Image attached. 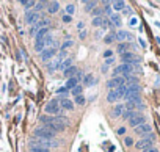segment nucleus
<instances>
[{
  "label": "nucleus",
  "mask_w": 160,
  "mask_h": 152,
  "mask_svg": "<svg viewBox=\"0 0 160 152\" xmlns=\"http://www.w3.org/2000/svg\"><path fill=\"white\" fill-rule=\"evenodd\" d=\"M49 35V27H44V28H41V30H38L36 32V36H35V41H39V39H44L45 36Z\"/></svg>",
  "instance_id": "dca6fc26"
},
{
  "label": "nucleus",
  "mask_w": 160,
  "mask_h": 152,
  "mask_svg": "<svg viewBox=\"0 0 160 152\" xmlns=\"http://www.w3.org/2000/svg\"><path fill=\"white\" fill-rule=\"evenodd\" d=\"M30 152H50V149L42 147L39 144H30Z\"/></svg>",
  "instance_id": "412c9836"
},
{
  "label": "nucleus",
  "mask_w": 160,
  "mask_h": 152,
  "mask_svg": "<svg viewBox=\"0 0 160 152\" xmlns=\"http://www.w3.org/2000/svg\"><path fill=\"white\" fill-rule=\"evenodd\" d=\"M115 39L126 41V39H133V36L130 33H127V32H118V33H115Z\"/></svg>",
  "instance_id": "2eb2a0df"
},
{
  "label": "nucleus",
  "mask_w": 160,
  "mask_h": 152,
  "mask_svg": "<svg viewBox=\"0 0 160 152\" xmlns=\"http://www.w3.org/2000/svg\"><path fill=\"white\" fill-rule=\"evenodd\" d=\"M54 118H55V116H49V115H41V116H39V122H41L42 125H47V124L54 122Z\"/></svg>",
  "instance_id": "6ab92c4d"
},
{
  "label": "nucleus",
  "mask_w": 160,
  "mask_h": 152,
  "mask_svg": "<svg viewBox=\"0 0 160 152\" xmlns=\"http://www.w3.org/2000/svg\"><path fill=\"white\" fill-rule=\"evenodd\" d=\"M129 49H130V44L129 42H121L119 46H118V54L121 55V54H126V52H129Z\"/></svg>",
  "instance_id": "bb28decb"
},
{
  "label": "nucleus",
  "mask_w": 160,
  "mask_h": 152,
  "mask_svg": "<svg viewBox=\"0 0 160 152\" xmlns=\"http://www.w3.org/2000/svg\"><path fill=\"white\" fill-rule=\"evenodd\" d=\"M105 99H107V102H108V104H115L116 100H119L121 97L118 96V91H116V89H111V91H108V94H107V97H105Z\"/></svg>",
  "instance_id": "9d476101"
},
{
  "label": "nucleus",
  "mask_w": 160,
  "mask_h": 152,
  "mask_svg": "<svg viewBox=\"0 0 160 152\" xmlns=\"http://www.w3.org/2000/svg\"><path fill=\"white\" fill-rule=\"evenodd\" d=\"M45 10H47L49 14H55V13H58V10H60V3H58V2H47Z\"/></svg>",
  "instance_id": "ddd939ff"
},
{
  "label": "nucleus",
  "mask_w": 160,
  "mask_h": 152,
  "mask_svg": "<svg viewBox=\"0 0 160 152\" xmlns=\"http://www.w3.org/2000/svg\"><path fill=\"white\" fill-rule=\"evenodd\" d=\"M71 44H72L71 41H67V42H64V44H63V49H67V47H71Z\"/></svg>",
  "instance_id": "c03bdc74"
},
{
  "label": "nucleus",
  "mask_w": 160,
  "mask_h": 152,
  "mask_svg": "<svg viewBox=\"0 0 160 152\" xmlns=\"http://www.w3.org/2000/svg\"><path fill=\"white\" fill-rule=\"evenodd\" d=\"M126 132H127V130H126V127H119V129L116 130V133H118V135H124Z\"/></svg>",
  "instance_id": "4c0bfd02"
},
{
  "label": "nucleus",
  "mask_w": 160,
  "mask_h": 152,
  "mask_svg": "<svg viewBox=\"0 0 160 152\" xmlns=\"http://www.w3.org/2000/svg\"><path fill=\"white\" fill-rule=\"evenodd\" d=\"M141 152H158V149H157L155 146H151V147H146V149H143Z\"/></svg>",
  "instance_id": "f704fd0d"
},
{
  "label": "nucleus",
  "mask_w": 160,
  "mask_h": 152,
  "mask_svg": "<svg viewBox=\"0 0 160 152\" xmlns=\"http://www.w3.org/2000/svg\"><path fill=\"white\" fill-rule=\"evenodd\" d=\"M82 75H83V72L79 69V71H77V74H76V79H77V80H80V79H82Z\"/></svg>",
  "instance_id": "79ce46f5"
},
{
  "label": "nucleus",
  "mask_w": 160,
  "mask_h": 152,
  "mask_svg": "<svg viewBox=\"0 0 160 152\" xmlns=\"http://www.w3.org/2000/svg\"><path fill=\"white\" fill-rule=\"evenodd\" d=\"M57 55V47H45L42 52L39 54V57H41V60L42 61H47V60H54V57Z\"/></svg>",
  "instance_id": "20e7f679"
},
{
  "label": "nucleus",
  "mask_w": 160,
  "mask_h": 152,
  "mask_svg": "<svg viewBox=\"0 0 160 152\" xmlns=\"http://www.w3.org/2000/svg\"><path fill=\"white\" fill-rule=\"evenodd\" d=\"M85 36H86V30H82L80 35H79V38H80V39H85Z\"/></svg>",
  "instance_id": "37998d69"
},
{
  "label": "nucleus",
  "mask_w": 160,
  "mask_h": 152,
  "mask_svg": "<svg viewBox=\"0 0 160 152\" xmlns=\"http://www.w3.org/2000/svg\"><path fill=\"white\" fill-rule=\"evenodd\" d=\"M111 41H115V35H111V36H107V38H105V42H111Z\"/></svg>",
  "instance_id": "a19ab883"
},
{
  "label": "nucleus",
  "mask_w": 160,
  "mask_h": 152,
  "mask_svg": "<svg viewBox=\"0 0 160 152\" xmlns=\"http://www.w3.org/2000/svg\"><path fill=\"white\" fill-rule=\"evenodd\" d=\"M38 20H41V14H39V13H36V11H27V13H25V22L35 24V22H38Z\"/></svg>",
  "instance_id": "1a4fd4ad"
},
{
  "label": "nucleus",
  "mask_w": 160,
  "mask_h": 152,
  "mask_svg": "<svg viewBox=\"0 0 160 152\" xmlns=\"http://www.w3.org/2000/svg\"><path fill=\"white\" fill-rule=\"evenodd\" d=\"M94 83H96V80L93 77V74H86L85 77H83V85L85 86H93Z\"/></svg>",
  "instance_id": "f3484780"
},
{
  "label": "nucleus",
  "mask_w": 160,
  "mask_h": 152,
  "mask_svg": "<svg viewBox=\"0 0 160 152\" xmlns=\"http://www.w3.org/2000/svg\"><path fill=\"white\" fill-rule=\"evenodd\" d=\"M61 20H63L64 24H69V22L72 20V17H71V16H67V14H64V16L61 17Z\"/></svg>",
  "instance_id": "c9c22d12"
},
{
  "label": "nucleus",
  "mask_w": 160,
  "mask_h": 152,
  "mask_svg": "<svg viewBox=\"0 0 160 152\" xmlns=\"http://www.w3.org/2000/svg\"><path fill=\"white\" fill-rule=\"evenodd\" d=\"M124 144H126L127 147L133 146V144H135V143H133V138H132V137H124Z\"/></svg>",
  "instance_id": "72a5a7b5"
},
{
  "label": "nucleus",
  "mask_w": 160,
  "mask_h": 152,
  "mask_svg": "<svg viewBox=\"0 0 160 152\" xmlns=\"http://www.w3.org/2000/svg\"><path fill=\"white\" fill-rule=\"evenodd\" d=\"M133 130H135V133L138 135V137H146L148 133H151V132H152V125H151V124H148V122H145V124L138 125V127H135Z\"/></svg>",
  "instance_id": "39448f33"
},
{
  "label": "nucleus",
  "mask_w": 160,
  "mask_h": 152,
  "mask_svg": "<svg viewBox=\"0 0 160 152\" xmlns=\"http://www.w3.org/2000/svg\"><path fill=\"white\" fill-rule=\"evenodd\" d=\"M107 69H108V66H105V64H104V66H102V72H104V74H105V72H108Z\"/></svg>",
  "instance_id": "a18cd8bd"
},
{
  "label": "nucleus",
  "mask_w": 160,
  "mask_h": 152,
  "mask_svg": "<svg viewBox=\"0 0 160 152\" xmlns=\"http://www.w3.org/2000/svg\"><path fill=\"white\" fill-rule=\"evenodd\" d=\"M111 8L115 11H123L126 8V2H123V0H118V2H111Z\"/></svg>",
  "instance_id": "a211bd4d"
},
{
  "label": "nucleus",
  "mask_w": 160,
  "mask_h": 152,
  "mask_svg": "<svg viewBox=\"0 0 160 152\" xmlns=\"http://www.w3.org/2000/svg\"><path fill=\"white\" fill-rule=\"evenodd\" d=\"M33 138H41V140H50V141H54V140H55V133L50 132L49 129H45L44 125H41V127L35 129Z\"/></svg>",
  "instance_id": "f257e3e1"
},
{
  "label": "nucleus",
  "mask_w": 160,
  "mask_h": 152,
  "mask_svg": "<svg viewBox=\"0 0 160 152\" xmlns=\"http://www.w3.org/2000/svg\"><path fill=\"white\" fill-rule=\"evenodd\" d=\"M138 150H143V149H146V147H151V146H154V140H151V138H141L140 141H136L135 144H133Z\"/></svg>",
  "instance_id": "6e6552de"
},
{
  "label": "nucleus",
  "mask_w": 160,
  "mask_h": 152,
  "mask_svg": "<svg viewBox=\"0 0 160 152\" xmlns=\"http://www.w3.org/2000/svg\"><path fill=\"white\" fill-rule=\"evenodd\" d=\"M91 16L93 17H104V10L102 8H94L91 11Z\"/></svg>",
  "instance_id": "7c9ffc66"
},
{
  "label": "nucleus",
  "mask_w": 160,
  "mask_h": 152,
  "mask_svg": "<svg viewBox=\"0 0 160 152\" xmlns=\"http://www.w3.org/2000/svg\"><path fill=\"white\" fill-rule=\"evenodd\" d=\"M66 93H67V89H66V88H63V89L60 88V89H58V94H61L63 97H66Z\"/></svg>",
  "instance_id": "ea45409f"
},
{
  "label": "nucleus",
  "mask_w": 160,
  "mask_h": 152,
  "mask_svg": "<svg viewBox=\"0 0 160 152\" xmlns=\"http://www.w3.org/2000/svg\"><path fill=\"white\" fill-rule=\"evenodd\" d=\"M91 24H93L94 27H107V25H108V19H105V17H93Z\"/></svg>",
  "instance_id": "f8f14e48"
},
{
  "label": "nucleus",
  "mask_w": 160,
  "mask_h": 152,
  "mask_svg": "<svg viewBox=\"0 0 160 152\" xmlns=\"http://www.w3.org/2000/svg\"><path fill=\"white\" fill-rule=\"evenodd\" d=\"M136 115H138L136 111H132V110H124V111H123V115H121V118H123L124 121H129V119H132V118H133V116H136Z\"/></svg>",
  "instance_id": "b1692460"
},
{
  "label": "nucleus",
  "mask_w": 160,
  "mask_h": 152,
  "mask_svg": "<svg viewBox=\"0 0 160 152\" xmlns=\"http://www.w3.org/2000/svg\"><path fill=\"white\" fill-rule=\"evenodd\" d=\"M28 152H30V150H28Z\"/></svg>",
  "instance_id": "49530a36"
},
{
  "label": "nucleus",
  "mask_w": 160,
  "mask_h": 152,
  "mask_svg": "<svg viewBox=\"0 0 160 152\" xmlns=\"http://www.w3.org/2000/svg\"><path fill=\"white\" fill-rule=\"evenodd\" d=\"M77 66H69L66 71H63V75L66 79H71V77H76V74H77Z\"/></svg>",
  "instance_id": "4468645a"
},
{
  "label": "nucleus",
  "mask_w": 160,
  "mask_h": 152,
  "mask_svg": "<svg viewBox=\"0 0 160 152\" xmlns=\"http://www.w3.org/2000/svg\"><path fill=\"white\" fill-rule=\"evenodd\" d=\"M66 13H67V16H72V14L76 13V5L69 3V5L66 7Z\"/></svg>",
  "instance_id": "473e14b6"
},
{
  "label": "nucleus",
  "mask_w": 160,
  "mask_h": 152,
  "mask_svg": "<svg viewBox=\"0 0 160 152\" xmlns=\"http://www.w3.org/2000/svg\"><path fill=\"white\" fill-rule=\"evenodd\" d=\"M77 85H79V80L76 77H71V79H67V82H66V89H74Z\"/></svg>",
  "instance_id": "4be33fe9"
},
{
  "label": "nucleus",
  "mask_w": 160,
  "mask_h": 152,
  "mask_svg": "<svg viewBox=\"0 0 160 152\" xmlns=\"http://www.w3.org/2000/svg\"><path fill=\"white\" fill-rule=\"evenodd\" d=\"M123 111H124V105H123V104H118V105H115V107L111 108L110 116H111V118H119V116L123 115Z\"/></svg>",
  "instance_id": "9b49d317"
},
{
  "label": "nucleus",
  "mask_w": 160,
  "mask_h": 152,
  "mask_svg": "<svg viewBox=\"0 0 160 152\" xmlns=\"http://www.w3.org/2000/svg\"><path fill=\"white\" fill-rule=\"evenodd\" d=\"M146 122V116L145 115H136V116H133L132 119H129V125L132 129H135V127H138V125H141V124H145Z\"/></svg>",
  "instance_id": "423d86ee"
},
{
  "label": "nucleus",
  "mask_w": 160,
  "mask_h": 152,
  "mask_svg": "<svg viewBox=\"0 0 160 152\" xmlns=\"http://www.w3.org/2000/svg\"><path fill=\"white\" fill-rule=\"evenodd\" d=\"M58 104H60V108H61V110H66V111L74 110V102H72L71 99H67V97L58 99Z\"/></svg>",
  "instance_id": "0eeeda50"
},
{
  "label": "nucleus",
  "mask_w": 160,
  "mask_h": 152,
  "mask_svg": "<svg viewBox=\"0 0 160 152\" xmlns=\"http://www.w3.org/2000/svg\"><path fill=\"white\" fill-rule=\"evenodd\" d=\"M60 104H58V99H50L47 104H45V108H44V111H45V115H49V116H55V115H58L60 113Z\"/></svg>",
  "instance_id": "f03ea898"
},
{
  "label": "nucleus",
  "mask_w": 160,
  "mask_h": 152,
  "mask_svg": "<svg viewBox=\"0 0 160 152\" xmlns=\"http://www.w3.org/2000/svg\"><path fill=\"white\" fill-rule=\"evenodd\" d=\"M63 60H60V58H57V60H52L49 64H47V69H49V72H54L58 66H60V63H61Z\"/></svg>",
  "instance_id": "393cba45"
},
{
  "label": "nucleus",
  "mask_w": 160,
  "mask_h": 152,
  "mask_svg": "<svg viewBox=\"0 0 160 152\" xmlns=\"http://www.w3.org/2000/svg\"><path fill=\"white\" fill-rule=\"evenodd\" d=\"M35 3L36 2H28V0H22V2H20L22 8H24L25 11H32V8H35Z\"/></svg>",
  "instance_id": "a878e982"
},
{
  "label": "nucleus",
  "mask_w": 160,
  "mask_h": 152,
  "mask_svg": "<svg viewBox=\"0 0 160 152\" xmlns=\"http://www.w3.org/2000/svg\"><path fill=\"white\" fill-rule=\"evenodd\" d=\"M104 57H105V58H110V57H113V52H111V50H105Z\"/></svg>",
  "instance_id": "58836bf2"
},
{
  "label": "nucleus",
  "mask_w": 160,
  "mask_h": 152,
  "mask_svg": "<svg viewBox=\"0 0 160 152\" xmlns=\"http://www.w3.org/2000/svg\"><path fill=\"white\" fill-rule=\"evenodd\" d=\"M116 91H118V96H119V97H124V96L127 94V85H126V83H123L121 86H118V88H116Z\"/></svg>",
  "instance_id": "c85d7f7f"
},
{
  "label": "nucleus",
  "mask_w": 160,
  "mask_h": 152,
  "mask_svg": "<svg viewBox=\"0 0 160 152\" xmlns=\"http://www.w3.org/2000/svg\"><path fill=\"white\" fill-rule=\"evenodd\" d=\"M123 83H126V82H124V77H123V75H119V77H111L105 85H107V89L111 91V89H116L118 86H121Z\"/></svg>",
  "instance_id": "7ed1b4c3"
},
{
  "label": "nucleus",
  "mask_w": 160,
  "mask_h": 152,
  "mask_svg": "<svg viewBox=\"0 0 160 152\" xmlns=\"http://www.w3.org/2000/svg\"><path fill=\"white\" fill-rule=\"evenodd\" d=\"M83 7H85V11H93L96 7H97V2H94V0H88V2H83Z\"/></svg>",
  "instance_id": "aec40b11"
},
{
  "label": "nucleus",
  "mask_w": 160,
  "mask_h": 152,
  "mask_svg": "<svg viewBox=\"0 0 160 152\" xmlns=\"http://www.w3.org/2000/svg\"><path fill=\"white\" fill-rule=\"evenodd\" d=\"M82 91H83V86H82V85H77L74 89H71V94L76 97V96H80V94H82Z\"/></svg>",
  "instance_id": "2f4dec72"
},
{
  "label": "nucleus",
  "mask_w": 160,
  "mask_h": 152,
  "mask_svg": "<svg viewBox=\"0 0 160 152\" xmlns=\"http://www.w3.org/2000/svg\"><path fill=\"white\" fill-rule=\"evenodd\" d=\"M69 66H72V60H71V58H64V60L60 63L58 69H60V71H66V69L69 67Z\"/></svg>",
  "instance_id": "5701e85b"
},
{
  "label": "nucleus",
  "mask_w": 160,
  "mask_h": 152,
  "mask_svg": "<svg viewBox=\"0 0 160 152\" xmlns=\"http://www.w3.org/2000/svg\"><path fill=\"white\" fill-rule=\"evenodd\" d=\"M45 7H47V2H38V3H35V8H33V11L39 13V11H42Z\"/></svg>",
  "instance_id": "c756f323"
},
{
  "label": "nucleus",
  "mask_w": 160,
  "mask_h": 152,
  "mask_svg": "<svg viewBox=\"0 0 160 152\" xmlns=\"http://www.w3.org/2000/svg\"><path fill=\"white\" fill-rule=\"evenodd\" d=\"M113 63H115V58H113V57L105 60V66H110V64H113Z\"/></svg>",
  "instance_id": "e433bc0d"
},
{
  "label": "nucleus",
  "mask_w": 160,
  "mask_h": 152,
  "mask_svg": "<svg viewBox=\"0 0 160 152\" xmlns=\"http://www.w3.org/2000/svg\"><path fill=\"white\" fill-rule=\"evenodd\" d=\"M85 102H86V99H85V96H83V94H80V96H76V97H74V104H76V105H80V107H82V105H85Z\"/></svg>",
  "instance_id": "cd10ccee"
}]
</instances>
